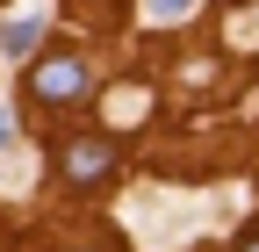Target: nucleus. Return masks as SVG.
I'll use <instances>...</instances> for the list:
<instances>
[{"instance_id":"nucleus-1","label":"nucleus","mask_w":259,"mask_h":252,"mask_svg":"<svg viewBox=\"0 0 259 252\" xmlns=\"http://www.w3.org/2000/svg\"><path fill=\"white\" fill-rule=\"evenodd\" d=\"M29 94H36L44 108H79L87 94H94V72H87V58L51 51V58H36V65H29Z\"/></svg>"},{"instance_id":"nucleus-2","label":"nucleus","mask_w":259,"mask_h":252,"mask_svg":"<svg viewBox=\"0 0 259 252\" xmlns=\"http://www.w3.org/2000/svg\"><path fill=\"white\" fill-rule=\"evenodd\" d=\"M115 166H122V151L108 137H72L58 151V180L65 187H101V180H115Z\"/></svg>"},{"instance_id":"nucleus-3","label":"nucleus","mask_w":259,"mask_h":252,"mask_svg":"<svg viewBox=\"0 0 259 252\" xmlns=\"http://www.w3.org/2000/svg\"><path fill=\"white\" fill-rule=\"evenodd\" d=\"M36 44H44V15H15L0 29V51L8 58H36Z\"/></svg>"},{"instance_id":"nucleus-4","label":"nucleus","mask_w":259,"mask_h":252,"mask_svg":"<svg viewBox=\"0 0 259 252\" xmlns=\"http://www.w3.org/2000/svg\"><path fill=\"white\" fill-rule=\"evenodd\" d=\"M194 8H202V0H144V15H151V22H187Z\"/></svg>"},{"instance_id":"nucleus-5","label":"nucleus","mask_w":259,"mask_h":252,"mask_svg":"<svg viewBox=\"0 0 259 252\" xmlns=\"http://www.w3.org/2000/svg\"><path fill=\"white\" fill-rule=\"evenodd\" d=\"M0 144H15V108H0Z\"/></svg>"},{"instance_id":"nucleus-6","label":"nucleus","mask_w":259,"mask_h":252,"mask_svg":"<svg viewBox=\"0 0 259 252\" xmlns=\"http://www.w3.org/2000/svg\"><path fill=\"white\" fill-rule=\"evenodd\" d=\"M231 252H259V231H252V238H245V245H231Z\"/></svg>"}]
</instances>
